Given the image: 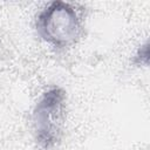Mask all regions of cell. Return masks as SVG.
<instances>
[{
  "label": "cell",
  "instance_id": "1",
  "mask_svg": "<svg viewBox=\"0 0 150 150\" xmlns=\"http://www.w3.org/2000/svg\"><path fill=\"white\" fill-rule=\"evenodd\" d=\"M38 34L54 47H68L75 43L82 32L76 8L64 1L50 2L38 16Z\"/></svg>",
  "mask_w": 150,
  "mask_h": 150
},
{
  "label": "cell",
  "instance_id": "2",
  "mask_svg": "<svg viewBox=\"0 0 150 150\" xmlns=\"http://www.w3.org/2000/svg\"><path fill=\"white\" fill-rule=\"evenodd\" d=\"M64 98L61 88H52L41 96L34 109L36 139L46 149L52 148L60 139Z\"/></svg>",
  "mask_w": 150,
  "mask_h": 150
}]
</instances>
